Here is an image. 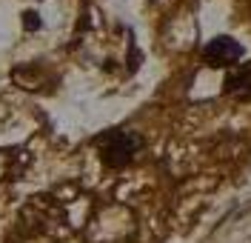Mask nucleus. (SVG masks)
<instances>
[{"mask_svg":"<svg viewBox=\"0 0 251 243\" xmlns=\"http://www.w3.org/2000/svg\"><path fill=\"white\" fill-rule=\"evenodd\" d=\"M243 54H246V49L240 40L228 37V34H217L203 46V63L211 66V69H226V66L234 69L243 60Z\"/></svg>","mask_w":251,"mask_h":243,"instance_id":"obj_2","label":"nucleus"},{"mask_svg":"<svg viewBox=\"0 0 251 243\" xmlns=\"http://www.w3.org/2000/svg\"><path fill=\"white\" fill-rule=\"evenodd\" d=\"M40 26H43V20H40V15H37V12H23V29H26V32H34V29H40Z\"/></svg>","mask_w":251,"mask_h":243,"instance_id":"obj_4","label":"nucleus"},{"mask_svg":"<svg viewBox=\"0 0 251 243\" xmlns=\"http://www.w3.org/2000/svg\"><path fill=\"white\" fill-rule=\"evenodd\" d=\"M223 95H231L237 100H251V63L240 66L237 63L226 81H223Z\"/></svg>","mask_w":251,"mask_h":243,"instance_id":"obj_3","label":"nucleus"},{"mask_svg":"<svg viewBox=\"0 0 251 243\" xmlns=\"http://www.w3.org/2000/svg\"><path fill=\"white\" fill-rule=\"evenodd\" d=\"M97 149H100V161L109 169H123L134 161V155L143 149V137L137 132L126 129H111L97 137Z\"/></svg>","mask_w":251,"mask_h":243,"instance_id":"obj_1","label":"nucleus"}]
</instances>
